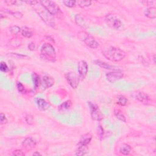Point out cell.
Returning a JSON list of instances; mask_svg holds the SVG:
<instances>
[{
    "mask_svg": "<svg viewBox=\"0 0 156 156\" xmlns=\"http://www.w3.org/2000/svg\"><path fill=\"white\" fill-rule=\"evenodd\" d=\"M32 76V80L34 82V87H35V89H37L40 84V77L36 73H33Z\"/></svg>",
    "mask_w": 156,
    "mask_h": 156,
    "instance_id": "obj_27",
    "label": "cell"
},
{
    "mask_svg": "<svg viewBox=\"0 0 156 156\" xmlns=\"http://www.w3.org/2000/svg\"><path fill=\"white\" fill-rule=\"evenodd\" d=\"M72 106V102L70 100H68L63 103H62L59 107H58V111L60 113H66L69 110L71 109Z\"/></svg>",
    "mask_w": 156,
    "mask_h": 156,
    "instance_id": "obj_14",
    "label": "cell"
},
{
    "mask_svg": "<svg viewBox=\"0 0 156 156\" xmlns=\"http://www.w3.org/2000/svg\"><path fill=\"white\" fill-rule=\"evenodd\" d=\"M117 103L121 106H125L127 104L128 99L123 95H120L117 97Z\"/></svg>",
    "mask_w": 156,
    "mask_h": 156,
    "instance_id": "obj_24",
    "label": "cell"
},
{
    "mask_svg": "<svg viewBox=\"0 0 156 156\" xmlns=\"http://www.w3.org/2000/svg\"><path fill=\"white\" fill-rule=\"evenodd\" d=\"M92 140V135L90 133L83 135L78 143V146H88Z\"/></svg>",
    "mask_w": 156,
    "mask_h": 156,
    "instance_id": "obj_13",
    "label": "cell"
},
{
    "mask_svg": "<svg viewBox=\"0 0 156 156\" xmlns=\"http://www.w3.org/2000/svg\"><path fill=\"white\" fill-rule=\"evenodd\" d=\"M114 115L115 116V117L117 119H118L121 121H122V122H124V123L126 122V117H125V114L123 113V112L121 111V110L118 109H115L114 111Z\"/></svg>",
    "mask_w": 156,
    "mask_h": 156,
    "instance_id": "obj_21",
    "label": "cell"
},
{
    "mask_svg": "<svg viewBox=\"0 0 156 156\" xmlns=\"http://www.w3.org/2000/svg\"><path fill=\"white\" fill-rule=\"evenodd\" d=\"M107 80L110 83L113 84L116 81L120 80L123 78L124 74L120 70H114L112 72H108L106 74Z\"/></svg>",
    "mask_w": 156,
    "mask_h": 156,
    "instance_id": "obj_8",
    "label": "cell"
},
{
    "mask_svg": "<svg viewBox=\"0 0 156 156\" xmlns=\"http://www.w3.org/2000/svg\"><path fill=\"white\" fill-rule=\"evenodd\" d=\"M7 121L8 120L5 114H4L3 113H1V114H0V123H1V125H5L7 123Z\"/></svg>",
    "mask_w": 156,
    "mask_h": 156,
    "instance_id": "obj_31",
    "label": "cell"
},
{
    "mask_svg": "<svg viewBox=\"0 0 156 156\" xmlns=\"http://www.w3.org/2000/svg\"><path fill=\"white\" fill-rule=\"evenodd\" d=\"M16 87H17V90H18L19 93H24V92H25L24 87L21 82H18L16 84Z\"/></svg>",
    "mask_w": 156,
    "mask_h": 156,
    "instance_id": "obj_32",
    "label": "cell"
},
{
    "mask_svg": "<svg viewBox=\"0 0 156 156\" xmlns=\"http://www.w3.org/2000/svg\"><path fill=\"white\" fill-rule=\"evenodd\" d=\"M43 82L46 88H50L54 84V80L49 76H45L43 77Z\"/></svg>",
    "mask_w": 156,
    "mask_h": 156,
    "instance_id": "obj_18",
    "label": "cell"
},
{
    "mask_svg": "<svg viewBox=\"0 0 156 156\" xmlns=\"http://www.w3.org/2000/svg\"><path fill=\"white\" fill-rule=\"evenodd\" d=\"M95 64H97V65H98L99 67L104 68V69H106V70H111V69H114V67L110 65L109 64H107V63L104 62H102L101 60H97L94 61Z\"/></svg>",
    "mask_w": 156,
    "mask_h": 156,
    "instance_id": "obj_23",
    "label": "cell"
},
{
    "mask_svg": "<svg viewBox=\"0 0 156 156\" xmlns=\"http://www.w3.org/2000/svg\"><path fill=\"white\" fill-rule=\"evenodd\" d=\"M4 10H5L4 12L11 14L12 16H13L14 17V18H15L16 19H21L23 16V14L21 12H19V11L13 12V11H9V9H4Z\"/></svg>",
    "mask_w": 156,
    "mask_h": 156,
    "instance_id": "obj_25",
    "label": "cell"
},
{
    "mask_svg": "<svg viewBox=\"0 0 156 156\" xmlns=\"http://www.w3.org/2000/svg\"><path fill=\"white\" fill-rule=\"evenodd\" d=\"M88 146H78V149L76 151V155H85L88 154Z\"/></svg>",
    "mask_w": 156,
    "mask_h": 156,
    "instance_id": "obj_22",
    "label": "cell"
},
{
    "mask_svg": "<svg viewBox=\"0 0 156 156\" xmlns=\"http://www.w3.org/2000/svg\"><path fill=\"white\" fill-rule=\"evenodd\" d=\"M24 2L29 4L33 8V9L36 11L47 25L52 28L57 29L54 16L52 15L47 10V9L42 4L40 1H35V0L34 1L33 0V1H25Z\"/></svg>",
    "mask_w": 156,
    "mask_h": 156,
    "instance_id": "obj_1",
    "label": "cell"
},
{
    "mask_svg": "<svg viewBox=\"0 0 156 156\" xmlns=\"http://www.w3.org/2000/svg\"><path fill=\"white\" fill-rule=\"evenodd\" d=\"M98 135L101 139L103 135H104V130H103L102 127L101 125H99L98 127Z\"/></svg>",
    "mask_w": 156,
    "mask_h": 156,
    "instance_id": "obj_36",
    "label": "cell"
},
{
    "mask_svg": "<svg viewBox=\"0 0 156 156\" xmlns=\"http://www.w3.org/2000/svg\"><path fill=\"white\" fill-rule=\"evenodd\" d=\"M142 3L145 6H151L152 5L154 2L153 1H143Z\"/></svg>",
    "mask_w": 156,
    "mask_h": 156,
    "instance_id": "obj_38",
    "label": "cell"
},
{
    "mask_svg": "<svg viewBox=\"0 0 156 156\" xmlns=\"http://www.w3.org/2000/svg\"><path fill=\"white\" fill-rule=\"evenodd\" d=\"M25 120L26 122L29 125H32L34 123V117L31 114H27L25 117Z\"/></svg>",
    "mask_w": 156,
    "mask_h": 156,
    "instance_id": "obj_29",
    "label": "cell"
},
{
    "mask_svg": "<svg viewBox=\"0 0 156 156\" xmlns=\"http://www.w3.org/2000/svg\"><path fill=\"white\" fill-rule=\"evenodd\" d=\"M21 28L17 26H13L10 28V32L12 35H17L21 32Z\"/></svg>",
    "mask_w": 156,
    "mask_h": 156,
    "instance_id": "obj_28",
    "label": "cell"
},
{
    "mask_svg": "<svg viewBox=\"0 0 156 156\" xmlns=\"http://www.w3.org/2000/svg\"><path fill=\"white\" fill-rule=\"evenodd\" d=\"M105 21L108 26L113 29H118L122 26L120 19L117 16L112 14H108L106 15Z\"/></svg>",
    "mask_w": 156,
    "mask_h": 156,
    "instance_id": "obj_5",
    "label": "cell"
},
{
    "mask_svg": "<svg viewBox=\"0 0 156 156\" xmlns=\"http://www.w3.org/2000/svg\"><path fill=\"white\" fill-rule=\"evenodd\" d=\"M42 4L44 6L47 10L52 15H60L62 14L60 7L57 4L52 1H40Z\"/></svg>",
    "mask_w": 156,
    "mask_h": 156,
    "instance_id": "obj_6",
    "label": "cell"
},
{
    "mask_svg": "<svg viewBox=\"0 0 156 156\" xmlns=\"http://www.w3.org/2000/svg\"><path fill=\"white\" fill-rule=\"evenodd\" d=\"M77 37L92 49H96L99 47V43L94 37L85 31H79L77 34Z\"/></svg>",
    "mask_w": 156,
    "mask_h": 156,
    "instance_id": "obj_4",
    "label": "cell"
},
{
    "mask_svg": "<svg viewBox=\"0 0 156 156\" xmlns=\"http://www.w3.org/2000/svg\"><path fill=\"white\" fill-rule=\"evenodd\" d=\"M36 144L37 142L32 137L26 138L22 143L23 146L27 150H31L34 148H35Z\"/></svg>",
    "mask_w": 156,
    "mask_h": 156,
    "instance_id": "obj_12",
    "label": "cell"
},
{
    "mask_svg": "<svg viewBox=\"0 0 156 156\" xmlns=\"http://www.w3.org/2000/svg\"><path fill=\"white\" fill-rule=\"evenodd\" d=\"M63 3L68 7H73L76 5V1H70V0H66L64 1Z\"/></svg>",
    "mask_w": 156,
    "mask_h": 156,
    "instance_id": "obj_30",
    "label": "cell"
},
{
    "mask_svg": "<svg viewBox=\"0 0 156 156\" xmlns=\"http://www.w3.org/2000/svg\"><path fill=\"white\" fill-rule=\"evenodd\" d=\"M4 3L8 5V6H12V5H15L17 3L16 1H12V0H8V1H5Z\"/></svg>",
    "mask_w": 156,
    "mask_h": 156,
    "instance_id": "obj_37",
    "label": "cell"
},
{
    "mask_svg": "<svg viewBox=\"0 0 156 156\" xmlns=\"http://www.w3.org/2000/svg\"><path fill=\"white\" fill-rule=\"evenodd\" d=\"M75 21L76 24L79 26L80 27L82 28L85 29L86 28H87V21L84 18V16H82L81 14H77L75 16Z\"/></svg>",
    "mask_w": 156,
    "mask_h": 156,
    "instance_id": "obj_15",
    "label": "cell"
},
{
    "mask_svg": "<svg viewBox=\"0 0 156 156\" xmlns=\"http://www.w3.org/2000/svg\"><path fill=\"white\" fill-rule=\"evenodd\" d=\"M135 98L143 104L148 105L151 102V99L149 95L143 92H137L135 94Z\"/></svg>",
    "mask_w": 156,
    "mask_h": 156,
    "instance_id": "obj_11",
    "label": "cell"
},
{
    "mask_svg": "<svg viewBox=\"0 0 156 156\" xmlns=\"http://www.w3.org/2000/svg\"><path fill=\"white\" fill-rule=\"evenodd\" d=\"M131 152V147L127 144H123L120 148V152L123 155H127Z\"/></svg>",
    "mask_w": 156,
    "mask_h": 156,
    "instance_id": "obj_20",
    "label": "cell"
},
{
    "mask_svg": "<svg viewBox=\"0 0 156 156\" xmlns=\"http://www.w3.org/2000/svg\"><path fill=\"white\" fill-rule=\"evenodd\" d=\"M102 53L107 60L112 62H120L126 57V53L119 48L107 47L102 51Z\"/></svg>",
    "mask_w": 156,
    "mask_h": 156,
    "instance_id": "obj_2",
    "label": "cell"
},
{
    "mask_svg": "<svg viewBox=\"0 0 156 156\" xmlns=\"http://www.w3.org/2000/svg\"><path fill=\"white\" fill-rule=\"evenodd\" d=\"M40 56L47 61L54 62L56 59V53L54 47L50 43H45L41 48Z\"/></svg>",
    "mask_w": 156,
    "mask_h": 156,
    "instance_id": "obj_3",
    "label": "cell"
},
{
    "mask_svg": "<svg viewBox=\"0 0 156 156\" xmlns=\"http://www.w3.org/2000/svg\"><path fill=\"white\" fill-rule=\"evenodd\" d=\"M36 104L40 110L45 111L48 110L50 104L45 99L42 98H38L36 99Z\"/></svg>",
    "mask_w": 156,
    "mask_h": 156,
    "instance_id": "obj_16",
    "label": "cell"
},
{
    "mask_svg": "<svg viewBox=\"0 0 156 156\" xmlns=\"http://www.w3.org/2000/svg\"><path fill=\"white\" fill-rule=\"evenodd\" d=\"M77 70L79 74V77L82 79H84L88 73L89 65L85 60H81L77 65Z\"/></svg>",
    "mask_w": 156,
    "mask_h": 156,
    "instance_id": "obj_10",
    "label": "cell"
},
{
    "mask_svg": "<svg viewBox=\"0 0 156 156\" xmlns=\"http://www.w3.org/2000/svg\"><path fill=\"white\" fill-rule=\"evenodd\" d=\"M91 4L92 1H89V0H79V1H76V4L82 8L90 6Z\"/></svg>",
    "mask_w": 156,
    "mask_h": 156,
    "instance_id": "obj_26",
    "label": "cell"
},
{
    "mask_svg": "<svg viewBox=\"0 0 156 156\" xmlns=\"http://www.w3.org/2000/svg\"><path fill=\"white\" fill-rule=\"evenodd\" d=\"M153 60H154V62L155 63V54H154L153 56Z\"/></svg>",
    "mask_w": 156,
    "mask_h": 156,
    "instance_id": "obj_40",
    "label": "cell"
},
{
    "mask_svg": "<svg viewBox=\"0 0 156 156\" xmlns=\"http://www.w3.org/2000/svg\"><path fill=\"white\" fill-rule=\"evenodd\" d=\"M144 14L150 19H155L156 18V8L155 7H148L145 10Z\"/></svg>",
    "mask_w": 156,
    "mask_h": 156,
    "instance_id": "obj_17",
    "label": "cell"
},
{
    "mask_svg": "<svg viewBox=\"0 0 156 156\" xmlns=\"http://www.w3.org/2000/svg\"><path fill=\"white\" fill-rule=\"evenodd\" d=\"M0 70H1L2 72H4V73H6L7 72L8 67L5 62H1V64H0Z\"/></svg>",
    "mask_w": 156,
    "mask_h": 156,
    "instance_id": "obj_33",
    "label": "cell"
},
{
    "mask_svg": "<svg viewBox=\"0 0 156 156\" xmlns=\"http://www.w3.org/2000/svg\"><path fill=\"white\" fill-rule=\"evenodd\" d=\"M89 106L90 107L92 119L94 121H102L104 117L98 106L96 104L92 102H89Z\"/></svg>",
    "mask_w": 156,
    "mask_h": 156,
    "instance_id": "obj_7",
    "label": "cell"
},
{
    "mask_svg": "<svg viewBox=\"0 0 156 156\" xmlns=\"http://www.w3.org/2000/svg\"><path fill=\"white\" fill-rule=\"evenodd\" d=\"M12 154L14 155H16V156H24L25 155V154L21 150H15L13 152Z\"/></svg>",
    "mask_w": 156,
    "mask_h": 156,
    "instance_id": "obj_34",
    "label": "cell"
},
{
    "mask_svg": "<svg viewBox=\"0 0 156 156\" xmlns=\"http://www.w3.org/2000/svg\"><path fill=\"white\" fill-rule=\"evenodd\" d=\"M28 49L30 51H34L36 49V45L34 42H31L28 45Z\"/></svg>",
    "mask_w": 156,
    "mask_h": 156,
    "instance_id": "obj_35",
    "label": "cell"
},
{
    "mask_svg": "<svg viewBox=\"0 0 156 156\" xmlns=\"http://www.w3.org/2000/svg\"><path fill=\"white\" fill-rule=\"evenodd\" d=\"M21 35L26 38H31L33 36V31L27 26H23L21 29Z\"/></svg>",
    "mask_w": 156,
    "mask_h": 156,
    "instance_id": "obj_19",
    "label": "cell"
},
{
    "mask_svg": "<svg viewBox=\"0 0 156 156\" xmlns=\"http://www.w3.org/2000/svg\"><path fill=\"white\" fill-rule=\"evenodd\" d=\"M65 77L72 88L73 89H77L78 84H79V79L76 75L73 72H68L65 74Z\"/></svg>",
    "mask_w": 156,
    "mask_h": 156,
    "instance_id": "obj_9",
    "label": "cell"
},
{
    "mask_svg": "<svg viewBox=\"0 0 156 156\" xmlns=\"http://www.w3.org/2000/svg\"><path fill=\"white\" fill-rule=\"evenodd\" d=\"M33 155H41L39 152H37V151H36V152H34L33 154H32Z\"/></svg>",
    "mask_w": 156,
    "mask_h": 156,
    "instance_id": "obj_39",
    "label": "cell"
}]
</instances>
